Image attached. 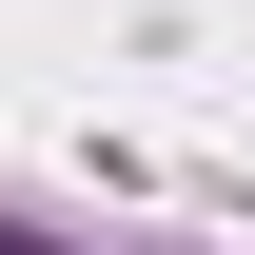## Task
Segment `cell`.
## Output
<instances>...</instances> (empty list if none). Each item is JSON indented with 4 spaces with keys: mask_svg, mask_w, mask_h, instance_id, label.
<instances>
[{
    "mask_svg": "<svg viewBox=\"0 0 255 255\" xmlns=\"http://www.w3.org/2000/svg\"><path fill=\"white\" fill-rule=\"evenodd\" d=\"M0 255H20V236H0Z\"/></svg>",
    "mask_w": 255,
    "mask_h": 255,
    "instance_id": "cell-1",
    "label": "cell"
}]
</instances>
